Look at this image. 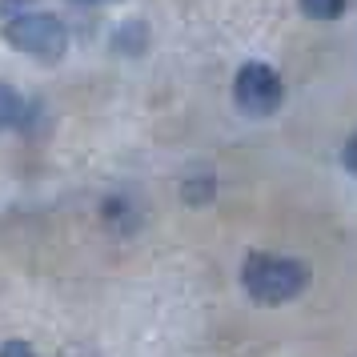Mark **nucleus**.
Listing matches in <instances>:
<instances>
[{
  "label": "nucleus",
  "instance_id": "obj_6",
  "mask_svg": "<svg viewBox=\"0 0 357 357\" xmlns=\"http://www.w3.org/2000/svg\"><path fill=\"white\" fill-rule=\"evenodd\" d=\"M341 165H345V169L357 177V132L345 141V149H341Z\"/></svg>",
  "mask_w": 357,
  "mask_h": 357
},
{
  "label": "nucleus",
  "instance_id": "obj_3",
  "mask_svg": "<svg viewBox=\"0 0 357 357\" xmlns=\"http://www.w3.org/2000/svg\"><path fill=\"white\" fill-rule=\"evenodd\" d=\"M233 97L249 116H269L285 97V84L269 65H245L233 81Z\"/></svg>",
  "mask_w": 357,
  "mask_h": 357
},
{
  "label": "nucleus",
  "instance_id": "obj_1",
  "mask_svg": "<svg viewBox=\"0 0 357 357\" xmlns=\"http://www.w3.org/2000/svg\"><path fill=\"white\" fill-rule=\"evenodd\" d=\"M241 285L261 305H281L309 285V265L297 257H277V253H249L241 269Z\"/></svg>",
  "mask_w": 357,
  "mask_h": 357
},
{
  "label": "nucleus",
  "instance_id": "obj_8",
  "mask_svg": "<svg viewBox=\"0 0 357 357\" xmlns=\"http://www.w3.org/2000/svg\"><path fill=\"white\" fill-rule=\"evenodd\" d=\"M73 4H113V0H73Z\"/></svg>",
  "mask_w": 357,
  "mask_h": 357
},
{
  "label": "nucleus",
  "instance_id": "obj_4",
  "mask_svg": "<svg viewBox=\"0 0 357 357\" xmlns=\"http://www.w3.org/2000/svg\"><path fill=\"white\" fill-rule=\"evenodd\" d=\"M24 116H29V105H24V97H20L17 89L0 84V132L24 125Z\"/></svg>",
  "mask_w": 357,
  "mask_h": 357
},
{
  "label": "nucleus",
  "instance_id": "obj_5",
  "mask_svg": "<svg viewBox=\"0 0 357 357\" xmlns=\"http://www.w3.org/2000/svg\"><path fill=\"white\" fill-rule=\"evenodd\" d=\"M301 4V13L313 20H337L345 13V0H297Z\"/></svg>",
  "mask_w": 357,
  "mask_h": 357
},
{
  "label": "nucleus",
  "instance_id": "obj_7",
  "mask_svg": "<svg viewBox=\"0 0 357 357\" xmlns=\"http://www.w3.org/2000/svg\"><path fill=\"white\" fill-rule=\"evenodd\" d=\"M0 357H36V354H33V345H29V341H4Z\"/></svg>",
  "mask_w": 357,
  "mask_h": 357
},
{
  "label": "nucleus",
  "instance_id": "obj_2",
  "mask_svg": "<svg viewBox=\"0 0 357 357\" xmlns=\"http://www.w3.org/2000/svg\"><path fill=\"white\" fill-rule=\"evenodd\" d=\"M4 36H8V45L20 52H29V56H40V61H56L68 45V33L65 24L49 13H20L4 24Z\"/></svg>",
  "mask_w": 357,
  "mask_h": 357
}]
</instances>
